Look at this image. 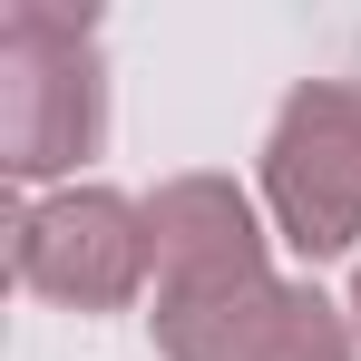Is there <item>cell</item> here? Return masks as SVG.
<instances>
[{"instance_id":"obj_2","label":"cell","mask_w":361,"mask_h":361,"mask_svg":"<svg viewBox=\"0 0 361 361\" xmlns=\"http://www.w3.org/2000/svg\"><path fill=\"white\" fill-rule=\"evenodd\" d=\"M264 195L293 254H342L361 235V88L352 78H312L283 98V118L264 137Z\"/></svg>"},{"instance_id":"obj_1","label":"cell","mask_w":361,"mask_h":361,"mask_svg":"<svg viewBox=\"0 0 361 361\" xmlns=\"http://www.w3.org/2000/svg\"><path fill=\"white\" fill-rule=\"evenodd\" d=\"M108 127V78H98V20L49 10V0H10L0 10V166L59 176L98 147Z\"/></svg>"},{"instance_id":"obj_4","label":"cell","mask_w":361,"mask_h":361,"mask_svg":"<svg viewBox=\"0 0 361 361\" xmlns=\"http://www.w3.org/2000/svg\"><path fill=\"white\" fill-rule=\"evenodd\" d=\"M157 352L166 361H352V322L302 283H225V293L157 302Z\"/></svg>"},{"instance_id":"obj_5","label":"cell","mask_w":361,"mask_h":361,"mask_svg":"<svg viewBox=\"0 0 361 361\" xmlns=\"http://www.w3.org/2000/svg\"><path fill=\"white\" fill-rule=\"evenodd\" d=\"M147 244H157V302L185 293H225L264 274V235H254V205L225 176H176L147 195Z\"/></svg>"},{"instance_id":"obj_3","label":"cell","mask_w":361,"mask_h":361,"mask_svg":"<svg viewBox=\"0 0 361 361\" xmlns=\"http://www.w3.org/2000/svg\"><path fill=\"white\" fill-rule=\"evenodd\" d=\"M147 264H157L147 205H127L108 185H68L49 205H20V225H10V274L78 312H118L147 283Z\"/></svg>"},{"instance_id":"obj_6","label":"cell","mask_w":361,"mask_h":361,"mask_svg":"<svg viewBox=\"0 0 361 361\" xmlns=\"http://www.w3.org/2000/svg\"><path fill=\"white\" fill-rule=\"evenodd\" d=\"M352 322H361V274H352Z\"/></svg>"}]
</instances>
